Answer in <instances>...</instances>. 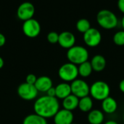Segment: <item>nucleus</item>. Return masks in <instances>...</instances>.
Wrapping results in <instances>:
<instances>
[{"mask_svg": "<svg viewBox=\"0 0 124 124\" xmlns=\"http://www.w3.org/2000/svg\"><path fill=\"white\" fill-rule=\"evenodd\" d=\"M76 29L79 32L83 33V34H84L85 32H86L89 29H90L92 28L89 20L86 19V18L79 19L76 22Z\"/></svg>", "mask_w": 124, "mask_h": 124, "instance_id": "nucleus-22", "label": "nucleus"}, {"mask_svg": "<svg viewBox=\"0 0 124 124\" xmlns=\"http://www.w3.org/2000/svg\"></svg>", "mask_w": 124, "mask_h": 124, "instance_id": "nucleus-34", "label": "nucleus"}, {"mask_svg": "<svg viewBox=\"0 0 124 124\" xmlns=\"http://www.w3.org/2000/svg\"><path fill=\"white\" fill-rule=\"evenodd\" d=\"M56 98L58 99H64L67 96L72 94L70 84L68 83H61L55 87Z\"/></svg>", "mask_w": 124, "mask_h": 124, "instance_id": "nucleus-15", "label": "nucleus"}, {"mask_svg": "<svg viewBox=\"0 0 124 124\" xmlns=\"http://www.w3.org/2000/svg\"><path fill=\"white\" fill-rule=\"evenodd\" d=\"M83 39L88 47L95 48L100 44L102 41V34L98 29L91 28L84 34Z\"/></svg>", "mask_w": 124, "mask_h": 124, "instance_id": "nucleus-9", "label": "nucleus"}, {"mask_svg": "<svg viewBox=\"0 0 124 124\" xmlns=\"http://www.w3.org/2000/svg\"><path fill=\"white\" fill-rule=\"evenodd\" d=\"M23 124H48L46 119L33 113L27 115L23 121Z\"/></svg>", "mask_w": 124, "mask_h": 124, "instance_id": "nucleus-20", "label": "nucleus"}, {"mask_svg": "<svg viewBox=\"0 0 124 124\" xmlns=\"http://www.w3.org/2000/svg\"><path fill=\"white\" fill-rule=\"evenodd\" d=\"M35 13V7L31 2L25 1L22 3L17 8V15L21 20L25 21L31 19Z\"/></svg>", "mask_w": 124, "mask_h": 124, "instance_id": "nucleus-10", "label": "nucleus"}, {"mask_svg": "<svg viewBox=\"0 0 124 124\" xmlns=\"http://www.w3.org/2000/svg\"><path fill=\"white\" fill-rule=\"evenodd\" d=\"M4 59L0 56V69L4 67Z\"/></svg>", "mask_w": 124, "mask_h": 124, "instance_id": "nucleus-30", "label": "nucleus"}, {"mask_svg": "<svg viewBox=\"0 0 124 124\" xmlns=\"http://www.w3.org/2000/svg\"><path fill=\"white\" fill-rule=\"evenodd\" d=\"M113 42L118 46L124 45V31H118L113 36Z\"/></svg>", "mask_w": 124, "mask_h": 124, "instance_id": "nucleus-23", "label": "nucleus"}, {"mask_svg": "<svg viewBox=\"0 0 124 124\" xmlns=\"http://www.w3.org/2000/svg\"><path fill=\"white\" fill-rule=\"evenodd\" d=\"M119 89L122 93L124 94V79L122 80L119 83Z\"/></svg>", "mask_w": 124, "mask_h": 124, "instance_id": "nucleus-29", "label": "nucleus"}, {"mask_svg": "<svg viewBox=\"0 0 124 124\" xmlns=\"http://www.w3.org/2000/svg\"><path fill=\"white\" fill-rule=\"evenodd\" d=\"M72 94L78 99L87 96L89 95L90 87L89 84L82 79H76L70 83Z\"/></svg>", "mask_w": 124, "mask_h": 124, "instance_id": "nucleus-7", "label": "nucleus"}, {"mask_svg": "<svg viewBox=\"0 0 124 124\" xmlns=\"http://www.w3.org/2000/svg\"><path fill=\"white\" fill-rule=\"evenodd\" d=\"M104 124H118L116 121H112V120H110V121H108L107 122H105Z\"/></svg>", "mask_w": 124, "mask_h": 124, "instance_id": "nucleus-31", "label": "nucleus"}, {"mask_svg": "<svg viewBox=\"0 0 124 124\" xmlns=\"http://www.w3.org/2000/svg\"><path fill=\"white\" fill-rule=\"evenodd\" d=\"M78 75L84 78L89 77L93 72V69L91 65V63L88 61L78 65Z\"/></svg>", "mask_w": 124, "mask_h": 124, "instance_id": "nucleus-21", "label": "nucleus"}, {"mask_svg": "<svg viewBox=\"0 0 124 124\" xmlns=\"http://www.w3.org/2000/svg\"><path fill=\"white\" fill-rule=\"evenodd\" d=\"M90 63L92 67L93 71H95L97 72H102L105 69L107 65V61L105 58L103 56L99 54L93 56Z\"/></svg>", "mask_w": 124, "mask_h": 124, "instance_id": "nucleus-16", "label": "nucleus"}, {"mask_svg": "<svg viewBox=\"0 0 124 124\" xmlns=\"http://www.w3.org/2000/svg\"><path fill=\"white\" fill-rule=\"evenodd\" d=\"M36 80H37V77L35 75L28 74L25 77V83H27L28 84H31V85H35Z\"/></svg>", "mask_w": 124, "mask_h": 124, "instance_id": "nucleus-25", "label": "nucleus"}, {"mask_svg": "<svg viewBox=\"0 0 124 124\" xmlns=\"http://www.w3.org/2000/svg\"><path fill=\"white\" fill-rule=\"evenodd\" d=\"M17 92L18 96L22 99L25 101H31L36 99L39 93L34 85L28 84L25 82L21 83L18 86Z\"/></svg>", "mask_w": 124, "mask_h": 124, "instance_id": "nucleus-6", "label": "nucleus"}, {"mask_svg": "<svg viewBox=\"0 0 124 124\" xmlns=\"http://www.w3.org/2000/svg\"><path fill=\"white\" fill-rule=\"evenodd\" d=\"M53 85L52 80L48 76H41L37 77L36 82L35 83V87L39 92L46 93L47 91L51 88Z\"/></svg>", "mask_w": 124, "mask_h": 124, "instance_id": "nucleus-13", "label": "nucleus"}, {"mask_svg": "<svg viewBox=\"0 0 124 124\" xmlns=\"http://www.w3.org/2000/svg\"><path fill=\"white\" fill-rule=\"evenodd\" d=\"M76 37L70 31H62L59 34L58 44L65 49H70L75 45Z\"/></svg>", "mask_w": 124, "mask_h": 124, "instance_id": "nucleus-11", "label": "nucleus"}, {"mask_svg": "<svg viewBox=\"0 0 124 124\" xmlns=\"http://www.w3.org/2000/svg\"><path fill=\"white\" fill-rule=\"evenodd\" d=\"M74 115L73 112L62 109L54 116V124H71L73 123Z\"/></svg>", "mask_w": 124, "mask_h": 124, "instance_id": "nucleus-12", "label": "nucleus"}, {"mask_svg": "<svg viewBox=\"0 0 124 124\" xmlns=\"http://www.w3.org/2000/svg\"><path fill=\"white\" fill-rule=\"evenodd\" d=\"M66 56L69 62L78 66L88 61L89 53L86 48L81 45H74L68 50Z\"/></svg>", "mask_w": 124, "mask_h": 124, "instance_id": "nucleus-3", "label": "nucleus"}, {"mask_svg": "<svg viewBox=\"0 0 124 124\" xmlns=\"http://www.w3.org/2000/svg\"><path fill=\"white\" fill-rule=\"evenodd\" d=\"M46 95L49 96H51V97H56L55 87H52L51 88H49L46 92Z\"/></svg>", "mask_w": 124, "mask_h": 124, "instance_id": "nucleus-26", "label": "nucleus"}, {"mask_svg": "<svg viewBox=\"0 0 124 124\" xmlns=\"http://www.w3.org/2000/svg\"><path fill=\"white\" fill-rule=\"evenodd\" d=\"M78 102L79 99L78 97H76L73 94H70V96L62 99V105L63 107V109L72 112L78 107Z\"/></svg>", "mask_w": 124, "mask_h": 124, "instance_id": "nucleus-17", "label": "nucleus"}, {"mask_svg": "<svg viewBox=\"0 0 124 124\" xmlns=\"http://www.w3.org/2000/svg\"><path fill=\"white\" fill-rule=\"evenodd\" d=\"M110 88L109 85L102 80L95 81L90 86L89 94L91 97L97 101H103L110 96Z\"/></svg>", "mask_w": 124, "mask_h": 124, "instance_id": "nucleus-4", "label": "nucleus"}, {"mask_svg": "<svg viewBox=\"0 0 124 124\" xmlns=\"http://www.w3.org/2000/svg\"><path fill=\"white\" fill-rule=\"evenodd\" d=\"M46 39L48 42L51 44H56L58 43L59 40V34L55 31H51L47 34Z\"/></svg>", "mask_w": 124, "mask_h": 124, "instance_id": "nucleus-24", "label": "nucleus"}, {"mask_svg": "<svg viewBox=\"0 0 124 124\" xmlns=\"http://www.w3.org/2000/svg\"><path fill=\"white\" fill-rule=\"evenodd\" d=\"M93 100L89 96L79 99L78 109L83 113H89L93 107Z\"/></svg>", "mask_w": 124, "mask_h": 124, "instance_id": "nucleus-19", "label": "nucleus"}, {"mask_svg": "<svg viewBox=\"0 0 124 124\" xmlns=\"http://www.w3.org/2000/svg\"><path fill=\"white\" fill-rule=\"evenodd\" d=\"M118 109L117 101L110 96H108L103 101H102V112L106 114H113Z\"/></svg>", "mask_w": 124, "mask_h": 124, "instance_id": "nucleus-14", "label": "nucleus"}, {"mask_svg": "<svg viewBox=\"0 0 124 124\" xmlns=\"http://www.w3.org/2000/svg\"><path fill=\"white\" fill-rule=\"evenodd\" d=\"M23 31L26 37L35 38L38 37L41 32V25L36 19H29L24 21L23 24Z\"/></svg>", "mask_w": 124, "mask_h": 124, "instance_id": "nucleus-8", "label": "nucleus"}, {"mask_svg": "<svg viewBox=\"0 0 124 124\" xmlns=\"http://www.w3.org/2000/svg\"><path fill=\"white\" fill-rule=\"evenodd\" d=\"M78 75V66L70 62L63 64L58 70L59 77L65 83H72L77 79Z\"/></svg>", "mask_w": 124, "mask_h": 124, "instance_id": "nucleus-5", "label": "nucleus"}, {"mask_svg": "<svg viewBox=\"0 0 124 124\" xmlns=\"http://www.w3.org/2000/svg\"><path fill=\"white\" fill-rule=\"evenodd\" d=\"M121 25H122V27H123V29L124 31V17L122 18V20H121Z\"/></svg>", "mask_w": 124, "mask_h": 124, "instance_id": "nucleus-32", "label": "nucleus"}, {"mask_svg": "<svg viewBox=\"0 0 124 124\" xmlns=\"http://www.w3.org/2000/svg\"><path fill=\"white\" fill-rule=\"evenodd\" d=\"M117 4L119 10L124 14V0H118Z\"/></svg>", "mask_w": 124, "mask_h": 124, "instance_id": "nucleus-27", "label": "nucleus"}, {"mask_svg": "<svg viewBox=\"0 0 124 124\" xmlns=\"http://www.w3.org/2000/svg\"><path fill=\"white\" fill-rule=\"evenodd\" d=\"M33 110L36 114L45 119L54 118L60 110V102L56 97H51L47 95L42 96L36 99Z\"/></svg>", "mask_w": 124, "mask_h": 124, "instance_id": "nucleus-1", "label": "nucleus"}, {"mask_svg": "<svg viewBox=\"0 0 124 124\" xmlns=\"http://www.w3.org/2000/svg\"><path fill=\"white\" fill-rule=\"evenodd\" d=\"M75 124V123H73V124Z\"/></svg>", "mask_w": 124, "mask_h": 124, "instance_id": "nucleus-33", "label": "nucleus"}, {"mask_svg": "<svg viewBox=\"0 0 124 124\" xmlns=\"http://www.w3.org/2000/svg\"><path fill=\"white\" fill-rule=\"evenodd\" d=\"M105 115L100 110H92L87 116L88 122L90 124H102L104 121Z\"/></svg>", "mask_w": 124, "mask_h": 124, "instance_id": "nucleus-18", "label": "nucleus"}, {"mask_svg": "<svg viewBox=\"0 0 124 124\" xmlns=\"http://www.w3.org/2000/svg\"><path fill=\"white\" fill-rule=\"evenodd\" d=\"M97 21L100 27L107 30L115 29L118 23V19L116 15L110 10L106 9L101 10L98 12Z\"/></svg>", "mask_w": 124, "mask_h": 124, "instance_id": "nucleus-2", "label": "nucleus"}, {"mask_svg": "<svg viewBox=\"0 0 124 124\" xmlns=\"http://www.w3.org/2000/svg\"><path fill=\"white\" fill-rule=\"evenodd\" d=\"M5 42H6V37H5V36L3 34L0 33V48L4 46L5 45Z\"/></svg>", "mask_w": 124, "mask_h": 124, "instance_id": "nucleus-28", "label": "nucleus"}]
</instances>
